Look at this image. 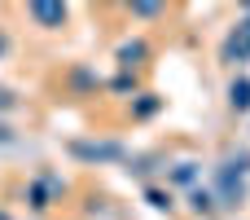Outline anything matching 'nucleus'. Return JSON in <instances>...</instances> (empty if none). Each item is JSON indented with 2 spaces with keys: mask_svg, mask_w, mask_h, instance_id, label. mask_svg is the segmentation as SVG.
I'll return each instance as SVG.
<instances>
[{
  "mask_svg": "<svg viewBox=\"0 0 250 220\" xmlns=\"http://www.w3.org/2000/svg\"><path fill=\"white\" fill-rule=\"evenodd\" d=\"M154 110H158V101H154V97H145V101L136 106V115H154Z\"/></svg>",
  "mask_w": 250,
  "mask_h": 220,
  "instance_id": "6e6552de",
  "label": "nucleus"
},
{
  "mask_svg": "<svg viewBox=\"0 0 250 220\" xmlns=\"http://www.w3.org/2000/svg\"><path fill=\"white\" fill-rule=\"evenodd\" d=\"M229 101H233V110H250V84L246 79H237V84L229 88Z\"/></svg>",
  "mask_w": 250,
  "mask_h": 220,
  "instance_id": "20e7f679",
  "label": "nucleus"
},
{
  "mask_svg": "<svg viewBox=\"0 0 250 220\" xmlns=\"http://www.w3.org/2000/svg\"><path fill=\"white\" fill-rule=\"evenodd\" d=\"M145 198H149V207H158V212H171V194H163V190H145Z\"/></svg>",
  "mask_w": 250,
  "mask_h": 220,
  "instance_id": "423d86ee",
  "label": "nucleus"
},
{
  "mask_svg": "<svg viewBox=\"0 0 250 220\" xmlns=\"http://www.w3.org/2000/svg\"><path fill=\"white\" fill-rule=\"evenodd\" d=\"M70 150H75L79 159H119V154H123V146H83V141L70 146Z\"/></svg>",
  "mask_w": 250,
  "mask_h": 220,
  "instance_id": "f03ea898",
  "label": "nucleus"
},
{
  "mask_svg": "<svg viewBox=\"0 0 250 220\" xmlns=\"http://www.w3.org/2000/svg\"><path fill=\"white\" fill-rule=\"evenodd\" d=\"M141 57H145V44H141V40L119 49V62H123V66H141Z\"/></svg>",
  "mask_w": 250,
  "mask_h": 220,
  "instance_id": "39448f33",
  "label": "nucleus"
},
{
  "mask_svg": "<svg viewBox=\"0 0 250 220\" xmlns=\"http://www.w3.org/2000/svg\"><path fill=\"white\" fill-rule=\"evenodd\" d=\"M26 13L35 18V26L57 31V26L66 22V0H26Z\"/></svg>",
  "mask_w": 250,
  "mask_h": 220,
  "instance_id": "f257e3e1",
  "label": "nucleus"
},
{
  "mask_svg": "<svg viewBox=\"0 0 250 220\" xmlns=\"http://www.w3.org/2000/svg\"><path fill=\"white\" fill-rule=\"evenodd\" d=\"M127 4H132L136 18H158V13L167 9V0H127Z\"/></svg>",
  "mask_w": 250,
  "mask_h": 220,
  "instance_id": "7ed1b4c3",
  "label": "nucleus"
},
{
  "mask_svg": "<svg viewBox=\"0 0 250 220\" xmlns=\"http://www.w3.org/2000/svg\"><path fill=\"white\" fill-rule=\"evenodd\" d=\"M171 181H180V185H189V181H193V163H180V168L171 172Z\"/></svg>",
  "mask_w": 250,
  "mask_h": 220,
  "instance_id": "0eeeda50",
  "label": "nucleus"
},
{
  "mask_svg": "<svg viewBox=\"0 0 250 220\" xmlns=\"http://www.w3.org/2000/svg\"><path fill=\"white\" fill-rule=\"evenodd\" d=\"M0 220H9V216H4V212H0Z\"/></svg>",
  "mask_w": 250,
  "mask_h": 220,
  "instance_id": "1a4fd4ad",
  "label": "nucleus"
}]
</instances>
